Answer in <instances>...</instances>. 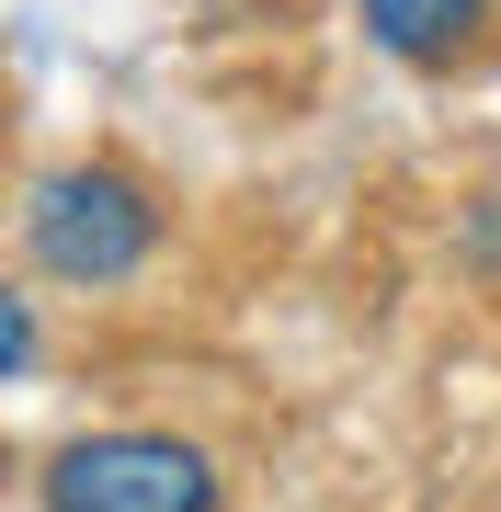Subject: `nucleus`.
Returning a JSON list of instances; mask_svg holds the SVG:
<instances>
[{"label":"nucleus","mask_w":501,"mask_h":512,"mask_svg":"<svg viewBox=\"0 0 501 512\" xmlns=\"http://www.w3.org/2000/svg\"><path fill=\"white\" fill-rule=\"evenodd\" d=\"M479 23H490V0H365V35L388 46V57H410V69L456 57Z\"/></svg>","instance_id":"7ed1b4c3"},{"label":"nucleus","mask_w":501,"mask_h":512,"mask_svg":"<svg viewBox=\"0 0 501 512\" xmlns=\"http://www.w3.org/2000/svg\"><path fill=\"white\" fill-rule=\"evenodd\" d=\"M149 251H160V205L137 171H103V160H57L23 183V262H35L46 285H80V296H103V285H126V274H149Z\"/></svg>","instance_id":"f257e3e1"},{"label":"nucleus","mask_w":501,"mask_h":512,"mask_svg":"<svg viewBox=\"0 0 501 512\" xmlns=\"http://www.w3.org/2000/svg\"><path fill=\"white\" fill-rule=\"evenodd\" d=\"M46 512H217V456L149 421H114L46 456Z\"/></svg>","instance_id":"f03ea898"}]
</instances>
